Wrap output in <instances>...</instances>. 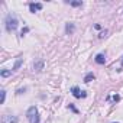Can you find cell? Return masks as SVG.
Masks as SVG:
<instances>
[{
  "label": "cell",
  "mask_w": 123,
  "mask_h": 123,
  "mask_svg": "<svg viewBox=\"0 0 123 123\" xmlns=\"http://www.w3.org/2000/svg\"><path fill=\"white\" fill-rule=\"evenodd\" d=\"M94 78H96V77H94V74H93V73H88V74L84 77V83H90V81H93Z\"/></svg>",
  "instance_id": "cell-10"
},
{
  "label": "cell",
  "mask_w": 123,
  "mask_h": 123,
  "mask_svg": "<svg viewBox=\"0 0 123 123\" xmlns=\"http://www.w3.org/2000/svg\"><path fill=\"white\" fill-rule=\"evenodd\" d=\"M29 9L32 13H35L36 10H41L42 9V3H29Z\"/></svg>",
  "instance_id": "cell-6"
},
{
  "label": "cell",
  "mask_w": 123,
  "mask_h": 123,
  "mask_svg": "<svg viewBox=\"0 0 123 123\" xmlns=\"http://www.w3.org/2000/svg\"><path fill=\"white\" fill-rule=\"evenodd\" d=\"M26 117L29 120V123H39L41 122V117H39V113H38V109L35 106L29 107L28 111H26Z\"/></svg>",
  "instance_id": "cell-2"
},
{
  "label": "cell",
  "mask_w": 123,
  "mask_h": 123,
  "mask_svg": "<svg viewBox=\"0 0 123 123\" xmlns=\"http://www.w3.org/2000/svg\"><path fill=\"white\" fill-rule=\"evenodd\" d=\"M23 64V58H18V61L15 62V65H13V68H12V71H18L19 68H20V65Z\"/></svg>",
  "instance_id": "cell-9"
},
{
  "label": "cell",
  "mask_w": 123,
  "mask_h": 123,
  "mask_svg": "<svg viewBox=\"0 0 123 123\" xmlns=\"http://www.w3.org/2000/svg\"><path fill=\"white\" fill-rule=\"evenodd\" d=\"M106 33H107V31H103V32L98 35V38H104V36H106Z\"/></svg>",
  "instance_id": "cell-17"
},
{
  "label": "cell",
  "mask_w": 123,
  "mask_h": 123,
  "mask_svg": "<svg viewBox=\"0 0 123 123\" xmlns=\"http://www.w3.org/2000/svg\"><path fill=\"white\" fill-rule=\"evenodd\" d=\"M65 3H68V5H71V6H74V7L83 6V2H81V0H78V2H65Z\"/></svg>",
  "instance_id": "cell-12"
},
{
  "label": "cell",
  "mask_w": 123,
  "mask_h": 123,
  "mask_svg": "<svg viewBox=\"0 0 123 123\" xmlns=\"http://www.w3.org/2000/svg\"><path fill=\"white\" fill-rule=\"evenodd\" d=\"M0 94H2V100H0V103H5V100H6V91L5 90H2V91H0Z\"/></svg>",
  "instance_id": "cell-13"
},
{
  "label": "cell",
  "mask_w": 123,
  "mask_h": 123,
  "mask_svg": "<svg viewBox=\"0 0 123 123\" xmlns=\"http://www.w3.org/2000/svg\"><path fill=\"white\" fill-rule=\"evenodd\" d=\"M122 62H123V61H122Z\"/></svg>",
  "instance_id": "cell-18"
},
{
  "label": "cell",
  "mask_w": 123,
  "mask_h": 123,
  "mask_svg": "<svg viewBox=\"0 0 123 123\" xmlns=\"http://www.w3.org/2000/svg\"><path fill=\"white\" fill-rule=\"evenodd\" d=\"M0 75H2L3 78L10 77V75H12V71H10V70H2V71H0Z\"/></svg>",
  "instance_id": "cell-11"
},
{
  "label": "cell",
  "mask_w": 123,
  "mask_h": 123,
  "mask_svg": "<svg viewBox=\"0 0 123 123\" xmlns=\"http://www.w3.org/2000/svg\"><path fill=\"white\" fill-rule=\"evenodd\" d=\"M94 61H96L97 64H100V65L104 64V62H106V56H104V54H97L96 58H94Z\"/></svg>",
  "instance_id": "cell-7"
},
{
  "label": "cell",
  "mask_w": 123,
  "mask_h": 123,
  "mask_svg": "<svg viewBox=\"0 0 123 123\" xmlns=\"http://www.w3.org/2000/svg\"><path fill=\"white\" fill-rule=\"evenodd\" d=\"M68 107H70V109H71V110H73V111H74V113H78V110H77V109H75V107H74V104H70V106H68Z\"/></svg>",
  "instance_id": "cell-15"
},
{
  "label": "cell",
  "mask_w": 123,
  "mask_h": 123,
  "mask_svg": "<svg viewBox=\"0 0 123 123\" xmlns=\"http://www.w3.org/2000/svg\"><path fill=\"white\" fill-rule=\"evenodd\" d=\"M74 31H75V25H74V23H67V25H65V32H67V33L71 35V33H74Z\"/></svg>",
  "instance_id": "cell-8"
},
{
  "label": "cell",
  "mask_w": 123,
  "mask_h": 123,
  "mask_svg": "<svg viewBox=\"0 0 123 123\" xmlns=\"http://www.w3.org/2000/svg\"><path fill=\"white\" fill-rule=\"evenodd\" d=\"M5 23H6V31H7V32H13V31H16V29H18V25H19L18 18H16L13 13H9V15L6 16Z\"/></svg>",
  "instance_id": "cell-1"
},
{
  "label": "cell",
  "mask_w": 123,
  "mask_h": 123,
  "mask_svg": "<svg viewBox=\"0 0 123 123\" xmlns=\"http://www.w3.org/2000/svg\"><path fill=\"white\" fill-rule=\"evenodd\" d=\"M43 65H45L43 59H38L36 62H33V70H35V71H38V73H41V71L43 70Z\"/></svg>",
  "instance_id": "cell-5"
},
{
  "label": "cell",
  "mask_w": 123,
  "mask_h": 123,
  "mask_svg": "<svg viewBox=\"0 0 123 123\" xmlns=\"http://www.w3.org/2000/svg\"><path fill=\"white\" fill-rule=\"evenodd\" d=\"M29 32V28H25V29H22V32H20V36H23L25 33H28Z\"/></svg>",
  "instance_id": "cell-14"
},
{
  "label": "cell",
  "mask_w": 123,
  "mask_h": 123,
  "mask_svg": "<svg viewBox=\"0 0 123 123\" xmlns=\"http://www.w3.org/2000/svg\"><path fill=\"white\" fill-rule=\"evenodd\" d=\"M25 91H26V88L23 87V88H19V90H18L16 93H18V94H22V93H25Z\"/></svg>",
  "instance_id": "cell-16"
},
{
  "label": "cell",
  "mask_w": 123,
  "mask_h": 123,
  "mask_svg": "<svg viewBox=\"0 0 123 123\" xmlns=\"http://www.w3.org/2000/svg\"><path fill=\"white\" fill-rule=\"evenodd\" d=\"M71 93H73V96H74L75 98H86V97H87V93L83 91V90H80L77 86L71 88Z\"/></svg>",
  "instance_id": "cell-3"
},
{
  "label": "cell",
  "mask_w": 123,
  "mask_h": 123,
  "mask_svg": "<svg viewBox=\"0 0 123 123\" xmlns=\"http://www.w3.org/2000/svg\"><path fill=\"white\" fill-rule=\"evenodd\" d=\"M18 122H19V119H18L16 116H9V114H6V116L2 117V123H18Z\"/></svg>",
  "instance_id": "cell-4"
}]
</instances>
